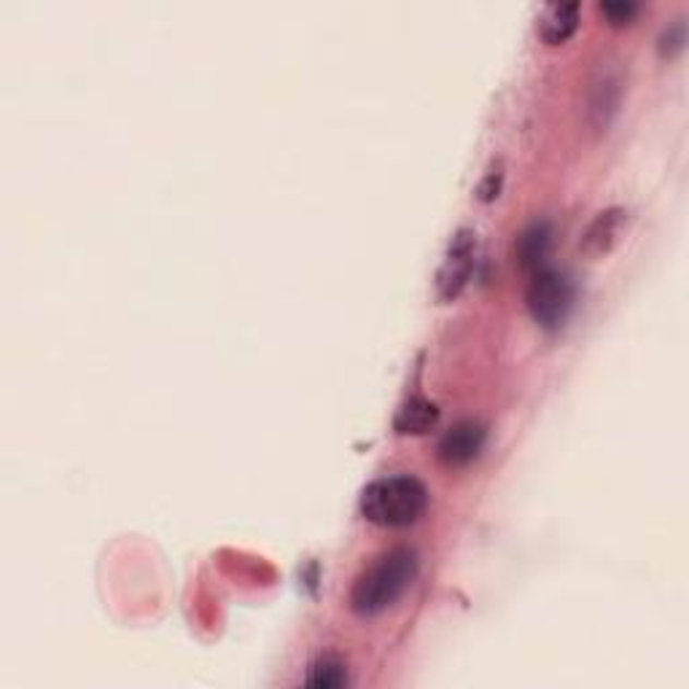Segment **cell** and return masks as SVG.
Wrapping results in <instances>:
<instances>
[{"instance_id":"13","label":"cell","mask_w":689,"mask_h":689,"mask_svg":"<svg viewBox=\"0 0 689 689\" xmlns=\"http://www.w3.org/2000/svg\"><path fill=\"white\" fill-rule=\"evenodd\" d=\"M687 44V31H685V22L676 20L674 25L668 27V31L663 33V38H660V51L668 57H676L681 49H685Z\"/></svg>"},{"instance_id":"3","label":"cell","mask_w":689,"mask_h":689,"mask_svg":"<svg viewBox=\"0 0 689 689\" xmlns=\"http://www.w3.org/2000/svg\"><path fill=\"white\" fill-rule=\"evenodd\" d=\"M525 304L533 321L544 329H560L573 307V286L558 269L542 267L531 275Z\"/></svg>"},{"instance_id":"6","label":"cell","mask_w":689,"mask_h":689,"mask_svg":"<svg viewBox=\"0 0 689 689\" xmlns=\"http://www.w3.org/2000/svg\"><path fill=\"white\" fill-rule=\"evenodd\" d=\"M625 223H628V210L622 208H608L595 216L593 221H590L588 232L582 234V243H579L582 254L590 258L608 254V251L614 249V243L619 240V234H622Z\"/></svg>"},{"instance_id":"5","label":"cell","mask_w":689,"mask_h":689,"mask_svg":"<svg viewBox=\"0 0 689 689\" xmlns=\"http://www.w3.org/2000/svg\"><path fill=\"white\" fill-rule=\"evenodd\" d=\"M485 445V426L476 421H461L445 431L436 445V458L447 469H463L474 461Z\"/></svg>"},{"instance_id":"7","label":"cell","mask_w":689,"mask_h":689,"mask_svg":"<svg viewBox=\"0 0 689 689\" xmlns=\"http://www.w3.org/2000/svg\"><path fill=\"white\" fill-rule=\"evenodd\" d=\"M579 27V3L577 0H566V3H549L539 14L536 31L544 44L560 46L577 33Z\"/></svg>"},{"instance_id":"12","label":"cell","mask_w":689,"mask_h":689,"mask_svg":"<svg viewBox=\"0 0 689 689\" xmlns=\"http://www.w3.org/2000/svg\"><path fill=\"white\" fill-rule=\"evenodd\" d=\"M641 5L636 0H603L601 14L606 16V22L612 27H625L639 16Z\"/></svg>"},{"instance_id":"1","label":"cell","mask_w":689,"mask_h":689,"mask_svg":"<svg viewBox=\"0 0 689 689\" xmlns=\"http://www.w3.org/2000/svg\"><path fill=\"white\" fill-rule=\"evenodd\" d=\"M418 573V555L410 547H396L380 555L353 584L350 608L359 617H375L394 606Z\"/></svg>"},{"instance_id":"8","label":"cell","mask_w":689,"mask_h":689,"mask_svg":"<svg viewBox=\"0 0 689 689\" xmlns=\"http://www.w3.org/2000/svg\"><path fill=\"white\" fill-rule=\"evenodd\" d=\"M549 245H553V229L547 221H533L531 227H525L520 232V238L515 240V262L520 264L522 273H536L544 267L549 254Z\"/></svg>"},{"instance_id":"10","label":"cell","mask_w":689,"mask_h":689,"mask_svg":"<svg viewBox=\"0 0 689 689\" xmlns=\"http://www.w3.org/2000/svg\"><path fill=\"white\" fill-rule=\"evenodd\" d=\"M307 685L315 689H337L348 685V668L337 657H321L310 665Z\"/></svg>"},{"instance_id":"4","label":"cell","mask_w":689,"mask_h":689,"mask_svg":"<svg viewBox=\"0 0 689 689\" xmlns=\"http://www.w3.org/2000/svg\"><path fill=\"white\" fill-rule=\"evenodd\" d=\"M474 251L476 240L472 229H458L456 238L447 245L445 262H442L439 273H436V297L442 302H450L467 289L469 278L474 269Z\"/></svg>"},{"instance_id":"2","label":"cell","mask_w":689,"mask_h":689,"mask_svg":"<svg viewBox=\"0 0 689 689\" xmlns=\"http://www.w3.org/2000/svg\"><path fill=\"white\" fill-rule=\"evenodd\" d=\"M428 507V491L418 476L396 474L375 480L361 493V515L380 528H404L418 522Z\"/></svg>"},{"instance_id":"9","label":"cell","mask_w":689,"mask_h":689,"mask_svg":"<svg viewBox=\"0 0 689 689\" xmlns=\"http://www.w3.org/2000/svg\"><path fill=\"white\" fill-rule=\"evenodd\" d=\"M436 421H439V407L434 401L415 396V399L404 401L399 407L394 418V428L399 434H426V431L436 426Z\"/></svg>"},{"instance_id":"14","label":"cell","mask_w":689,"mask_h":689,"mask_svg":"<svg viewBox=\"0 0 689 689\" xmlns=\"http://www.w3.org/2000/svg\"><path fill=\"white\" fill-rule=\"evenodd\" d=\"M501 178H504L501 162H496L491 170L485 172V178H482L480 186H476V197H480L482 203H491V200H496L498 192H501Z\"/></svg>"},{"instance_id":"11","label":"cell","mask_w":689,"mask_h":689,"mask_svg":"<svg viewBox=\"0 0 689 689\" xmlns=\"http://www.w3.org/2000/svg\"><path fill=\"white\" fill-rule=\"evenodd\" d=\"M617 102H619V84L617 78L612 76H603L601 84H595L593 89V106H590V113L599 119L601 128H606L608 119L614 117L617 111Z\"/></svg>"}]
</instances>
